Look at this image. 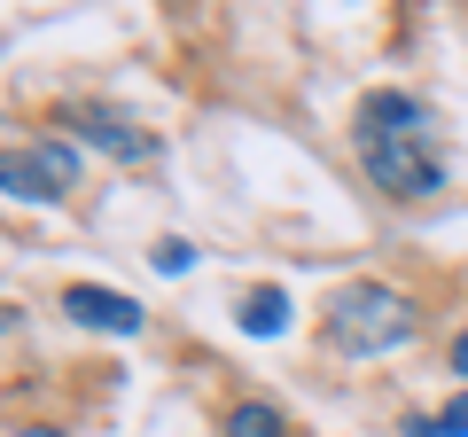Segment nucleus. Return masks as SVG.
Here are the masks:
<instances>
[{
	"label": "nucleus",
	"instance_id": "423d86ee",
	"mask_svg": "<svg viewBox=\"0 0 468 437\" xmlns=\"http://www.w3.org/2000/svg\"><path fill=\"white\" fill-rule=\"evenodd\" d=\"M234 320H242V336H282V328H289V289H282V282H258V289H242Z\"/></svg>",
	"mask_w": 468,
	"mask_h": 437
},
{
	"label": "nucleus",
	"instance_id": "9d476101",
	"mask_svg": "<svg viewBox=\"0 0 468 437\" xmlns=\"http://www.w3.org/2000/svg\"><path fill=\"white\" fill-rule=\"evenodd\" d=\"M452 375H461V390H468V328L452 336Z\"/></svg>",
	"mask_w": 468,
	"mask_h": 437
},
{
	"label": "nucleus",
	"instance_id": "1a4fd4ad",
	"mask_svg": "<svg viewBox=\"0 0 468 437\" xmlns=\"http://www.w3.org/2000/svg\"><path fill=\"white\" fill-rule=\"evenodd\" d=\"M149 266H156V273H187V266H196V242L165 235V242H156V250H149Z\"/></svg>",
	"mask_w": 468,
	"mask_h": 437
},
{
	"label": "nucleus",
	"instance_id": "39448f33",
	"mask_svg": "<svg viewBox=\"0 0 468 437\" xmlns=\"http://www.w3.org/2000/svg\"><path fill=\"white\" fill-rule=\"evenodd\" d=\"M63 313L79 320V328H94V336H141V320H149L125 289H94V282H70L63 289Z\"/></svg>",
	"mask_w": 468,
	"mask_h": 437
},
{
	"label": "nucleus",
	"instance_id": "9b49d317",
	"mask_svg": "<svg viewBox=\"0 0 468 437\" xmlns=\"http://www.w3.org/2000/svg\"><path fill=\"white\" fill-rule=\"evenodd\" d=\"M8 437H63V430H48V421H32V430H8Z\"/></svg>",
	"mask_w": 468,
	"mask_h": 437
},
{
	"label": "nucleus",
	"instance_id": "7ed1b4c3",
	"mask_svg": "<svg viewBox=\"0 0 468 437\" xmlns=\"http://www.w3.org/2000/svg\"><path fill=\"white\" fill-rule=\"evenodd\" d=\"M0 180H8V196H16V203H63L70 187H79V149H70L63 133H39L32 149H8V156H0Z\"/></svg>",
	"mask_w": 468,
	"mask_h": 437
},
{
	"label": "nucleus",
	"instance_id": "0eeeda50",
	"mask_svg": "<svg viewBox=\"0 0 468 437\" xmlns=\"http://www.w3.org/2000/svg\"><path fill=\"white\" fill-rule=\"evenodd\" d=\"M227 437H289V421H282V406H266V399H242L227 414Z\"/></svg>",
	"mask_w": 468,
	"mask_h": 437
},
{
	"label": "nucleus",
	"instance_id": "20e7f679",
	"mask_svg": "<svg viewBox=\"0 0 468 437\" xmlns=\"http://www.w3.org/2000/svg\"><path fill=\"white\" fill-rule=\"evenodd\" d=\"M63 125H70V133H86L101 156H117V165H149V156L165 149L149 125H133L125 110H101V101H79V110H63Z\"/></svg>",
	"mask_w": 468,
	"mask_h": 437
},
{
	"label": "nucleus",
	"instance_id": "f03ea898",
	"mask_svg": "<svg viewBox=\"0 0 468 437\" xmlns=\"http://www.w3.org/2000/svg\"><path fill=\"white\" fill-rule=\"evenodd\" d=\"M414 344V304L383 282H344L328 297V352L344 359H375V352H399Z\"/></svg>",
	"mask_w": 468,
	"mask_h": 437
},
{
	"label": "nucleus",
	"instance_id": "6e6552de",
	"mask_svg": "<svg viewBox=\"0 0 468 437\" xmlns=\"http://www.w3.org/2000/svg\"><path fill=\"white\" fill-rule=\"evenodd\" d=\"M406 437H468V390L452 406H437V414H414V421H406Z\"/></svg>",
	"mask_w": 468,
	"mask_h": 437
},
{
	"label": "nucleus",
	"instance_id": "f257e3e1",
	"mask_svg": "<svg viewBox=\"0 0 468 437\" xmlns=\"http://www.w3.org/2000/svg\"><path fill=\"white\" fill-rule=\"evenodd\" d=\"M351 149H359V172L390 203H430L445 187V133H437L430 101L406 94V86L359 94V110H351Z\"/></svg>",
	"mask_w": 468,
	"mask_h": 437
}]
</instances>
